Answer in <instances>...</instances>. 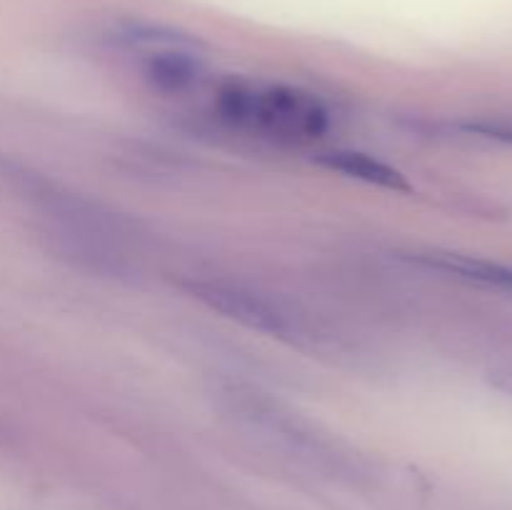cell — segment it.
Returning a JSON list of instances; mask_svg holds the SVG:
<instances>
[{
  "label": "cell",
  "mask_w": 512,
  "mask_h": 510,
  "mask_svg": "<svg viewBox=\"0 0 512 510\" xmlns=\"http://www.w3.org/2000/svg\"><path fill=\"white\" fill-rule=\"evenodd\" d=\"M458 133L468 135V138L490 140V143H500L512 148V118H483V120H463L455 125Z\"/></svg>",
  "instance_id": "cell-7"
},
{
  "label": "cell",
  "mask_w": 512,
  "mask_h": 510,
  "mask_svg": "<svg viewBox=\"0 0 512 510\" xmlns=\"http://www.w3.org/2000/svg\"><path fill=\"white\" fill-rule=\"evenodd\" d=\"M320 163L328 165V168L338 170V173L350 175V178L365 180V183L380 185V188H408V183L403 180V175L398 173L390 165L380 163V160L370 158L365 153H353V150H335V153H325L320 158Z\"/></svg>",
  "instance_id": "cell-6"
},
{
  "label": "cell",
  "mask_w": 512,
  "mask_h": 510,
  "mask_svg": "<svg viewBox=\"0 0 512 510\" xmlns=\"http://www.w3.org/2000/svg\"><path fill=\"white\" fill-rule=\"evenodd\" d=\"M200 293L230 318L243 320L253 328L270 330V333H288L290 330L288 315L268 298H260L258 293H245L233 285H208V288H200Z\"/></svg>",
  "instance_id": "cell-2"
},
{
  "label": "cell",
  "mask_w": 512,
  "mask_h": 510,
  "mask_svg": "<svg viewBox=\"0 0 512 510\" xmlns=\"http://www.w3.org/2000/svg\"><path fill=\"white\" fill-rule=\"evenodd\" d=\"M225 120L268 138L305 143L328 128V110L315 95L288 85L228 83L218 93Z\"/></svg>",
  "instance_id": "cell-1"
},
{
  "label": "cell",
  "mask_w": 512,
  "mask_h": 510,
  "mask_svg": "<svg viewBox=\"0 0 512 510\" xmlns=\"http://www.w3.org/2000/svg\"><path fill=\"white\" fill-rule=\"evenodd\" d=\"M113 43L123 48L140 50V53H160V50H195L198 40L180 30L163 28V25H145V23H128L113 30Z\"/></svg>",
  "instance_id": "cell-5"
},
{
  "label": "cell",
  "mask_w": 512,
  "mask_h": 510,
  "mask_svg": "<svg viewBox=\"0 0 512 510\" xmlns=\"http://www.w3.org/2000/svg\"><path fill=\"white\" fill-rule=\"evenodd\" d=\"M420 263L430 265L435 270H443V273L455 275L460 280H468V283L488 285V288L505 290L512 293V265L498 263V260H485V258H473V255H423Z\"/></svg>",
  "instance_id": "cell-3"
},
{
  "label": "cell",
  "mask_w": 512,
  "mask_h": 510,
  "mask_svg": "<svg viewBox=\"0 0 512 510\" xmlns=\"http://www.w3.org/2000/svg\"><path fill=\"white\" fill-rule=\"evenodd\" d=\"M200 73H203V65L195 50H160V53H150L145 60V78L165 93L193 88L200 80Z\"/></svg>",
  "instance_id": "cell-4"
}]
</instances>
